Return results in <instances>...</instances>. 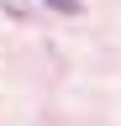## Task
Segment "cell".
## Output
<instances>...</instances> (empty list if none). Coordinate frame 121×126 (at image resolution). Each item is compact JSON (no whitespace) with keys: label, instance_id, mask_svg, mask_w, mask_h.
Segmentation results:
<instances>
[{"label":"cell","instance_id":"cell-1","mask_svg":"<svg viewBox=\"0 0 121 126\" xmlns=\"http://www.w3.org/2000/svg\"><path fill=\"white\" fill-rule=\"evenodd\" d=\"M48 5H53V11H63V16H79V11H84L79 0H48Z\"/></svg>","mask_w":121,"mask_h":126}]
</instances>
